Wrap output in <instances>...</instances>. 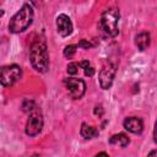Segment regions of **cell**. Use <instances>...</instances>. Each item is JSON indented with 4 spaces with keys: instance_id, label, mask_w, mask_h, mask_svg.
<instances>
[{
    "instance_id": "obj_1",
    "label": "cell",
    "mask_w": 157,
    "mask_h": 157,
    "mask_svg": "<svg viewBox=\"0 0 157 157\" xmlns=\"http://www.w3.org/2000/svg\"><path fill=\"white\" fill-rule=\"evenodd\" d=\"M29 60L33 69L38 72H47L49 67V54L47 44L43 39H37L31 45L29 52Z\"/></svg>"
},
{
    "instance_id": "obj_2",
    "label": "cell",
    "mask_w": 157,
    "mask_h": 157,
    "mask_svg": "<svg viewBox=\"0 0 157 157\" xmlns=\"http://www.w3.org/2000/svg\"><path fill=\"white\" fill-rule=\"evenodd\" d=\"M32 20H33V9L28 2H26L10 20L9 31L12 33H21L31 26Z\"/></svg>"
},
{
    "instance_id": "obj_3",
    "label": "cell",
    "mask_w": 157,
    "mask_h": 157,
    "mask_svg": "<svg viewBox=\"0 0 157 157\" xmlns=\"http://www.w3.org/2000/svg\"><path fill=\"white\" fill-rule=\"evenodd\" d=\"M119 10L115 7L105 10L101 16V26L103 31L110 37H117L119 33Z\"/></svg>"
},
{
    "instance_id": "obj_4",
    "label": "cell",
    "mask_w": 157,
    "mask_h": 157,
    "mask_svg": "<svg viewBox=\"0 0 157 157\" xmlns=\"http://www.w3.org/2000/svg\"><path fill=\"white\" fill-rule=\"evenodd\" d=\"M22 76V69L16 65H7L1 67V74H0V81L4 87H10L13 83H16Z\"/></svg>"
},
{
    "instance_id": "obj_5",
    "label": "cell",
    "mask_w": 157,
    "mask_h": 157,
    "mask_svg": "<svg viewBox=\"0 0 157 157\" xmlns=\"http://www.w3.org/2000/svg\"><path fill=\"white\" fill-rule=\"evenodd\" d=\"M64 85L66 86V90L70 94L71 98L74 99H80L86 91V85L83 80L76 78V77H67L64 78Z\"/></svg>"
},
{
    "instance_id": "obj_6",
    "label": "cell",
    "mask_w": 157,
    "mask_h": 157,
    "mask_svg": "<svg viewBox=\"0 0 157 157\" xmlns=\"http://www.w3.org/2000/svg\"><path fill=\"white\" fill-rule=\"evenodd\" d=\"M114 75H115V65L112 64L110 61L104 63V65L102 66L98 78H99V85L103 90H108L110 88L113 80H114Z\"/></svg>"
},
{
    "instance_id": "obj_7",
    "label": "cell",
    "mask_w": 157,
    "mask_h": 157,
    "mask_svg": "<svg viewBox=\"0 0 157 157\" xmlns=\"http://www.w3.org/2000/svg\"><path fill=\"white\" fill-rule=\"evenodd\" d=\"M43 128V118L38 112H34L29 115L26 124V134L28 136H36L42 131Z\"/></svg>"
},
{
    "instance_id": "obj_8",
    "label": "cell",
    "mask_w": 157,
    "mask_h": 157,
    "mask_svg": "<svg viewBox=\"0 0 157 157\" xmlns=\"http://www.w3.org/2000/svg\"><path fill=\"white\" fill-rule=\"evenodd\" d=\"M56 29H58V33L61 36V37H67L72 33V22L70 20V17L65 13H60L58 17H56Z\"/></svg>"
},
{
    "instance_id": "obj_9",
    "label": "cell",
    "mask_w": 157,
    "mask_h": 157,
    "mask_svg": "<svg viewBox=\"0 0 157 157\" xmlns=\"http://www.w3.org/2000/svg\"><path fill=\"white\" fill-rule=\"evenodd\" d=\"M124 128L132 134H141L144 130V123L137 117H129L123 123Z\"/></svg>"
},
{
    "instance_id": "obj_10",
    "label": "cell",
    "mask_w": 157,
    "mask_h": 157,
    "mask_svg": "<svg viewBox=\"0 0 157 157\" xmlns=\"http://www.w3.org/2000/svg\"><path fill=\"white\" fill-rule=\"evenodd\" d=\"M150 42H151V37L150 33L147 32H141L135 37V44L140 50H145L150 45Z\"/></svg>"
},
{
    "instance_id": "obj_11",
    "label": "cell",
    "mask_w": 157,
    "mask_h": 157,
    "mask_svg": "<svg viewBox=\"0 0 157 157\" xmlns=\"http://www.w3.org/2000/svg\"><path fill=\"white\" fill-rule=\"evenodd\" d=\"M81 135L86 140H91V139H94L96 136H98V130L94 126H91V125H87V124H82Z\"/></svg>"
},
{
    "instance_id": "obj_12",
    "label": "cell",
    "mask_w": 157,
    "mask_h": 157,
    "mask_svg": "<svg viewBox=\"0 0 157 157\" xmlns=\"http://www.w3.org/2000/svg\"><path fill=\"white\" fill-rule=\"evenodd\" d=\"M129 142H130L129 137H128L125 134H123V132L115 134V135H113V136L109 139V144H112V145H119V146H121V147L128 146Z\"/></svg>"
},
{
    "instance_id": "obj_13",
    "label": "cell",
    "mask_w": 157,
    "mask_h": 157,
    "mask_svg": "<svg viewBox=\"0 0 157 157\" xmlns=\"http://www.w3.org/2000/svg\"><path fill=\"white\" fill-rule=\"evenodd\" d=\"M36 103L33 102V101H29V99H26V101H23V103H22V110L23 112H26V113H34L36 112Z\"/></svg>"
},
{
    "instance_id": "obj_14",
    "label": "cell",
    "mask_w": 157,
    "mask_h": 157,
    "mask_svg": "<svg viewBox=\"0 0 157 157\" xmlns=\"http://www.w3.org/2000/svg\"><path fill=\"white\" fill-rule=\"evenodd\" d=\"M76 48H77V45H74V44L66 45L65 49H64V56L67 58V59H71L76 53Z\"/></svg>"
},
{
    "instance_id": "obj_15",
    "label": "cell",
    "mask_w": 157,
    "mask_h": 157,
    "mask_svg": "<svg viewBox=\"0 0 157 157\" xmlns=\"http://www.w3.org/2000/svg\"><path fill=\"white\" fill-rule=\"evenodd\" d=\"M78 64L77 63H69L67 67H66V71L69 75H76L77 71H78Z\"/></svg>"
},
{
    "instance_id": "obj_16",
    "label": "cell",
    "mask_w": 157,
    "mask_h": 157,
    "mask_svg": "<svg viewBox=\"0 0 157 157\" xmlns=\"http://www.w3.org/2000/svg\"><path fill=\"white\" fill-rule=\"evenodd\" d=\"M78 47H80V48H83V49H90V48L92 47V44H91L88 40H86V39H81V40L78 42Z\"/></svg>"
},
{
    "instance_id": "obj_17",
    "label": "cell",
    "mask_w": 157,
    "mask_h": 157,
    "mask_svg": "<svg viewBox=\"0 0 157 157\" xmlns=\"http://www.w3.org/2000/svg\"><path fill=\"white\" fill-rule=\"evenodd\" d=\"M85 75L88 76V77H92V76L94 75V69L91 67V66H88L87 69H85Z\"/></svg>"
},
{
    "instance_id": "obj_18",
    "label": "cell",
    "mask_w": 157,
    "mask_h": 157,
    "mask_svg": "<svg viewBox=\"0 0 157 157\" xmlns=\"http://www.w3.org/2000/svg\"><path fill=\"white\" fill-rule=\"evenodd\" d=\"M94 114H96V115H98V117H101V115L103 114V109H102V105H97V107L94 108Z\"/></svg>"
},
{
    "instance_id": "obj_19",
    "label": "cell",
    "mask_w": 157,
    "mask_h": 157,
    "mask_svg": "<svg viewBox=\"0 0 157 157\" xmlns=\"http://www.w3.org/2000/svg\"><path fill=\"white\" fill-rule=\"evenodd\" d=\"M78 65H80L81 67H83V69H87V67L90 66V61H88V60H83V61H81Z\"/></svg>"
},
{
    "instance_id": "obj_20",
    "label": "cell",
    "mask_w": 157,
    "mask_h": 157,
    "mask_svg": "<svg viewBox=\"0 0 157 157\" xmlns=\"http://www.w3.org/2000/svg\"><path fill=\"white\" fill-rule=\"evenodd\" d=\"M153 140H155V142L157 144V120H156V124H155V130H153Z\"/></svg>"
},
{
    "instance_id": "obj_21",
    "label": "cell",
    "mask_w": 157,
    "mask_h": 157,
    "mask_svg": "<svg viewBox=\"0 0 157 157\" xmlns=\"http://www.w3.org/2000/svg\"><path fill=\"white\" fill-rule=\"evenodd\" d=\"M147 157H157V150H153V151H151V152L147 155Z\"/></svg>"
},
{
    "instance_id": "obj_22",
    "label": "cell",
    "mask_w": 157,
    "mask_h": 157,
    "mask_svg": "<svg viewBox=\"0 0 157 157\" xmlns=\"http://www.w3.org/2000/svg\"><path fill=\"white\" fill-rule=\"evenodd\" d=\"M94 157H109V156H108L105 152H99V153H97Z\"/></svg>"
},
{
    "instance_id": "obj_23",
    "label": "cell",
    "mask_w": 157,
    "mask_h": 157,
    "mask_svg": "<svg viewBox=\"0 0 157 157\" xmlns=\"http://www.w3.org/2000/svg\"><path fill=\"white\" fill-rule=\"evenodd\" d=\"M32 157H38V156H37V155H33V156H32Z\"/></svg>"
}]
</instances>
